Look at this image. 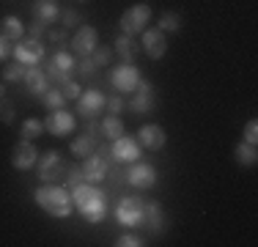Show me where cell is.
Masks as SVG:
<instances>
[{
    "label": "cell",
    "mask_w": 258,
    "mask_h": 247,
    "mask_svg": "<svg viewBox=\"0 0 258 247\" xmlns=\"http://www.w3.org/2000/svg\"><path fill=\"white\" fill-rule=\"evenodd\" d=\"M6 96V88H3V83H0V99H3Z\"/></svg>",
    "instance_id": "ee69618b"
},
{
    "label": "cell",
    "mask_w": 258,
    "mask_h": 247,
    "mask_svg": "<svg viewBox=\"0 0 258 247\" xmlns=\"http://www.w3.org/2000/svg\"><path fill=\"white\" fill-rule=\"evenodd\" d=\"M0 33L9 41H20V39H25V25H22V20H17V17H3L0 20Z\"/></svg>",
    "instance_id": "cb8c5ba5"
},
{
    "label": "cell",
    "mask_w": 258,
    "mask_h": 247,
    "mask_svg": "<svg viewBox=\"0 0 258 247\" xmlns=\"http://www.w3.org/2000/svg\"><path fill=\"white\" fill-rule=\"evenodd\" d=\"M80 168H83V176H85V181H88V184H99V181L107 178L110 165H107V159H104V157L96 154V157H85Z\"/></svg>",
    "instance_id": "e0dca14e"
},
{
    "label": "cell",
    "mask_w": 258,
    "mask_h": 247,
    "mask_svg": "<svg viewBox=\"0 0 258 247\" xmlns=\"http://www.w3.org/2000/svg\"><path fill=\"white\" fill-rule=\"evenodd\" d=\"M85 181V176H83V168H77V165H69L66 168V187H80V184Z\"/></svg>",
    "instance_id": "d6a6232c"
},
{
    "label": "cell",
    "mask_w": 258,
    "mask_h": 247,
    "mask_svg": "<svg viewBox=\"0 0 258 247\" xmlns=\"http://www.w3.org/2000/svg\"><path fill=\"white\" fill-rule=\"evenodd\" d=\"M36 203L52 217H69L72 214V193L58 184H47V187L36 190Z\"/></svg>",
    "instance_id": "7a4b0ae2"
},
{
    "label": "cell",
    "mask_w": 258,
    "mask_h": 247,
    "mask_svg": "<svg viewBox=\"0 0 258 247\" xmlns=\"http://www.w3.org/2000/svg\"><path fill=\"white\" fill-rule=\"evenodd\" d=\"M244 140H247V143H258V121L255 118H250L247 124H244Z\"/></svg>",
    "instance_id": "8d00e7d4"
},
{
    "label": "cell",
    "mask_w": 258,
    "mask_h": 247,
    "mask_svg": "<svg viewBox=\"0 0 258 247\" xmlns=\"http://www.w3.org/2000/svg\"><path fill=\"white\" fill-rule=\"evenodd\" d=\"M124 107H126V102H124V96H121V94L110 96V99H107V104H104V110H110V115H118Z\"/></svg>",
    "instance_id": "836d02e7"
},
{
    "label": "cell",
    "mask_w": 258,
    "mask_h": 247,
    "mask_svg": "<svg viewBox=\"0 0 258 247\" xmlns=\"http://www.w3.org/2000/svg\"><path fill=\"white\" fill-rule=\"evenodd\" d=\"M104 104H107V96L102 91H85L77 99V113L83 118H99L104 113Z\"/></svg>",
    "instance_id": "7c38bea8"
},
{
    "label": "cell",
    "mask_w": 258,
    "mask_h": 247,
    "mask_svg": "<svg viewBox=\"0 0 258 247\" xmlns=\"http://www.w3.org/2000/svg\"><path fill=\"white\" fill-rule=\"evenodd\" d=\"M140 52V44L135 41V36H124L121 33L118 39H115V55H118L121 60H135Z\"/></svg>",
    "instance_id": "603a6c76"
},
{
    "label": "cell",
    "mask_w": 258,
    "mask_h": 247,
    "mask_svg": "<svg viewBox=\"0 0 258 247\" xmlns=\"http://www.w3.org/2000/svg\"><path fill=\"white\" fill-rule=\"evenodd\" d=\"M33 17L39 22H55V20H60V6H58V0H36L33 3Z\"/></svg>",
    "instance_id": "44dd1931"
},
{
    "label": "cell",
    "mask_w": 258,
    "mask_h": 247,
    "mask_svg": "<svg viewBox=\"0 0 258 247\" xmlns=\"http://www.w3.org/2000/svg\"><path fill=\"white\" fill-rule=\"evenodd\" d=\"M14 58L20 60L22 66H39L44 60V44L41 39H20L14 44Z\"/></svg>",
    "instance_id": "ba28073f"
},
{
    "label": "cell",
    "mask_w": 258,
    "mask_h": 247,
    "mask_svg": "<svg viewBox=\"0 0 258 247\" xmlns=\"http://www.w3.org/2000/svg\"><path fill=\"white\" fill-rule=\"evenodd\" d=\"M77 22H80V14H77L75 9H66V11H60V25H63L66 30H69V28H75Z\"/></svg>",
    "instance_id": "d590c367"
},
{
    "label": "cell",
    "mask_w": 258,
    "mask_h": 247,
    "mask_svg": "<svg viewBox=\"0 0 258 247\" xmlns=\"http://www.w3.org/2000/svg\"><path fill=\"white\" fill-rule=\"evenodd\" d=\"M96 151V140L91 138V135H80V138H75L72 140V154L75 157H80V159H85V157H91V154Z\"/></svg>",
    "instance_id": "d4e9b609"
},
{
    "label": "cell",
    "mask_w": 258,
    "mask_h": 247,
    "mask_svg": "<svg viewBox=\"0 0 258 247\" xmlns=\"http://www.w3.org/2000/svg\"><path fill=\"white\" fill-rule=\"evenodd\" d=\"M96 69H99V66L94 64V58H91V55H85V58L80 60V64H75V72L80 74V77H94Z\"/></svg>",
    "instance_id": "1f68e13d"
},
{
    "label": "cell",
    "mask_w": 258,
    "mask_h": 247,
    "mask_svg": "<svg viewBox=\"0 0 258 247\" xmlns=\"http://www.w3.org/2000/svg\"><path fill=\"white\" fill-rule=\"evenodd\" d=\"M41 102H44L47 110H63L66 107V96L60 88H47L44 94H41Z\"/></svg>",
    "instance_id": "4316f807"
},
{
    "label": "cell",
    "mask_w": 258,
    "mask_h": 247,
    "mask_svg": "<svg viewBox=\"0 0 258 247\" xmlns=\"http://www.w3.org/2000/svg\"><path fill=\"white\" fill-rule=\"evenodd\" d=\"M233 159H236V165H242V168H253L258 162V148L253 143H247V140H239L236 148H233Z\"/></svg>",
    "instance_id": "7402d4cb"
},
{
    "label": "cell",
    "mask_w": 258,
    "mask_h": 247,
    "mask_svg": "<svg viewBox=\"0 0 258 247\" xmlns=\"http://www.w3.org/2000/svg\"><path fill=\"white\" fill-rule=\"evenodd\" d=\"M102 135L107 140H115V138H121V135H124V121L118 118V115H107V118L102 121Z\"/></svg>",
    "instance_id": "484cf974"
},
{
    "label": "cell",
    "mask_w": 258,
    "mask_h": 247,
    "mask_svg": "<svg viewBox=\"0 0 258 247\" xmlns=\"http://www.w3.org/2000/svg\"><path fill=\"white\" fill-rule=\"evenodd\" d=\"M159 30H162V33H173V30H179L181 28V17L176 14V11H162V14H159V25H157Z\"/></svg>",
    "instance_id": "83f0119b"
},
{
    "label": "cell",
    "mask_w": 258,
    "mask_h": 247,
    "mask_svg": "<svg viewBox=\"0 0 258 247\" xmlns=\"http://www.w3.org/2000/svg\"><path fill=\"white\" fill-rule=\"evenodd\" d=\"M63 39H66V28H55V30H50V41H55V44H60Z\"/></svg>",
    "instance_id": "7bdbcfd3"
},
{
    "label": "cell",
    "mask_w": 258,
    "mask_h": 247,
    "mask_svg": "<svg viewBox=\"0 0 258 247\" xmlns=\"http://www.w3.org/2000/svg\"><path fill=\"white\" fill-rule=\"evenodd\" d=\"M39 178L44 184H58L66 178V162L60 151H44V157H39Z\"/></svg>",
    "instance_id": "8992f818"
},
{
    "label": "cell",
    "mask_w": 258,
    "mask_h": 247,
    "mask_svg": "<svg viewBox=\"0 0 258 247\" xmlns=\"http://www.w3.org/2000/svg\"><path fill=\"white\" fill-rule=\"evenodd\" d=\"M60 91H63L66 99H80V94H83V91H80V85L72 83V80H69V83H63V88H60Z\"/></svg>",
    "instance_id": "f35d334b"
},
{
    "label": "cell",
    "mask_w": 258,
    "mask_h": 247,
    "mask_svg": "<svg viewBox=\"0 0 258 247\" xmlns=\"http://www.w3.org/2000/svg\"><path fill=\"white\" fill-rule=\"evenodd\" d=\"M140 49H143L151 60H159V58H165V52H168V39H165V33L159 28H146Z\"/></svg>",
    "instance_id": "4fadbf2b"
},
{
    "label": "cell",
    "mask_w": 258,
    "mask_h": 247,
    "mask_svg": "<svg viewBox=\"0 0 258 247\" xmlns=\"http://www.w3.org/2000/svg\"><path fill=\"white\" fill-rule=\"evenodd\" d=\"M140 80H143V74L135 66V60H121V64L113 66V72H110V85H113L118 94H132Z\"/></svg>",
    "instance_id": "3957f363"
},
{
    "label": "cell",
    "mask_w": 258,
    "mask_h": 247,
    "mask_svg": "<svg viewBox=\"0 0 258 247\" xmlns=\"http://www.w3.org/2000/svg\"><path fill=\"white\" fill-rule=\"evenodd\" d=\"M25 85H28V91L33 96H41L47 88H50V77H47L44 72L39 69V66H28V72H25Z\"/></svg>",
    "instance_id": "ffe728a7"
},
{
    "label": "cell",
    "mask_w": 258,
    "mask_h": 247,
    "mask_svg": "<svg viewBox=\"0 0 258 247\" xmlns=\"http://www.w3.org/2000/svg\"><path fill=\"white\" fill-rule=\"evenodd\" d=\"M91 58H94L96 66H107L110 64V47H99V44H96V49L91 52Z\"/></svg>",
    "instance_id": "e575fe53"
},
{
    "label": "cell",
    "mask_w": 258,
    "mask_h": 247,
    "mask_svg": "<svg viewBox=\"0 0 258 247\" xmlns=\"http://www.w3.org/2000/svg\"><path fill=\"white\" fill-rule=\"evenodd\" d=\"M151 22V6L149 3H135L132 9H126L124 14H121V33L124 36H135V33H143L146 28H149Z\"/></svg>",
    "instance_id": "277c9868"
},
{
    "label": "cell",
    "mask_w": 258,
    "mask_h": 247,
    "mask_svg": "<svg viewBox=\"0 0 258 247\" xmlns=\"http://www.w3.org/2000/svg\"><path fill=\"white\" fill-rule=\"evenodd\" d=\"M143 225L149 228L151 233H162L165 231V212L159 203H146L143 209Z\"/></svg>",
    "instance_id": "d6986e66"
},
{
    "label": "cell",
    "mask_w": 258,
    "mask_h": 247,
    "mask_svg": "<svg viewBox=\"0 0 258 247\" xmlns=\"http://www.w3.org/2000/svg\"><path fill=\"white\" fill-rule=\"evenodd\" d=\"M99 44V33H96V28H91V25H80L75 39H72V49L80 55V58H85V55H91Z\"/></svg>",
    "instance_id": "2e32d148"
},
{
    "label": "cell",
    "mask_w": 258,
    "mask_h": 247,
    "mask_svg": "<svg viewBox=\"0 0 258 247\" xmlns=\"http://www.w3.org/2000/svg\"><path fill=\"white\" fill-rule=\"evenodd\" d=\"M72 203H75L77 212L88 222H102L104 217H107V201H104V193L96 190L94 184H88V181H83L80 187L72 190Z\"/></svg>",
    "instance_id": "6da1fadb"
},
{
    "label": "cell",
    "mask_w": 258,
    "mask_h": 247,
    "mask_svg": "<svg viewBox=\"0 0 258 247\" xmlns=\"http://www.w3.org/2000/svg\"><path fill=\"white\" fill-rule=\"evenodd\" d=\"M75 127H77V121L66 107L63 110H52V113L44 118V129L50 135H55V138H66L69 132H75Z\"/></svg>",
    "instance_id": "8fae6325"
},
{
    "label": "cell",
    "mask_w": 258,
    "mask_h": 247,
    "mask_svg": "<svg viewBox=\"0 0 258 247\" xmlns=\"http://www.w3.org/2000/svg\"><path fill=\"white\" fill-rule=\"evenodd\" d=\"M44 28H47L44 22H39V20H36V22H33V25H30V28L25 30V33L30 36V39H41V36H44Z\"/></svg>",
    "instance_id": "60d3db41"
},
{
    "label": "cell",
    "mask_w": 258,
    "mask_h": 247,
    "mask_svg": "<svg viewBox=\"0 0 258 247\" xmlns=\"http://www.w3.org/2000/svg\"><path fill=\"white\" fill-rule=\"evenodd\" d=\"M36 162H39V148L33 146V140H20L11 151V165L17 170H30Z\"/></svg>",
    "instance_id": "9a60e30c"
},
{
    "label": "cell",
    "mask_w": 258,
    "mask_h": 247,
    "mask_svg": "<svg viewBox=\"0 0 258 247\" xmlns=\"http://www.w3.org/2000/svg\"><path fill=\"white\" fill-rule=\"evenodd\" d=\"M25 72H28V66H22L20 60H17V64H11L3 69V80L6 83H20V80H25Z\"/></svg>",
    "instance_id": "f546056e"
},
{
    "label": "cell",
    "mask_w": 258,
    "mask_h": 247,
    "mask_svg": "<svg viewBox=\"0 0 258 247\" xmlns=\"http://www.w3.org/2000/svg\"><path fill=\"white\" fill-rule=\"evenodd\" d=\"M154 104H157L154 85H151L149 80H140L138 88L132 91V99H129V110H132V113H138V115H143V113H151V110H154Z\"/></svg>",
    "instance_id": "9c48e42d"
},
{
    "label": "cell",
    "mask_w": 258,
    "mask_h": 247,
    "mask_svg": "<svg viewBox=\"0 0 258 247\" xmlns=\"http://www.w3.org/2000/svg\"><path fill=\"white\" fill-rule=\"evenodd\" d=\"M11 44H14V41H9L3 33H0V60H6L11 52H14V47H11Z\"/></svg>",
    "instance_id": "ab89813d"
},
{
    "label": "cell",
    "mask_w": 258,
    "mask_h": 247,
    "mask_svg": "<svg viewBox=\"0 0 258 247\" xmlns=\"http://www.w3.org/2000/svg\"><path fill=\"white\" fill-rule=\"evenodd\" d=\"M165 129L159 127V124H146V127H140L138 132V143L143 148H149V151H159V148L165 146Z\"/></svg>",
    "instance_id": "ac0fdd59"
},
{
    "label": "cell",
    "mask_w": 258,
    "mask_h": 247,
    "mask_svg": "<svg viewBox=\"0 0 258 247\" xmlns=\"http://www.w3.org/2000/svg\"><path fill=\"white\" fill-rule=\"evenodd\" d=\"M41 132H44V121L41 118H25V124H22V140H36Z\"/></svg>",
    "instance_id": "f1b7e54d"
},
{
    "label": "cell",
    "mask_w": 258,
    "mask_h": 247,
    "mask_svg": "<svg viewBox=\"0 0 258 247\" xmlns=\"http://www.w3.org/2000/svg\"><path fill=\"white\" fill-rule=\"evenodd\" d=\"M72 72H75V58H72L69 52H55L52 58H50V64H47V69L44 74L50 77V83H69V77H72Z\"/></svg>",
    "instance_id": "52a82bcc"
},
{
    "label": "cell",
    "mask_w": 258,
    "mask_h": 247,
    "mask_svg": "<svg viewBox=\"0 0 258 247\" xmlns=\"http://www.w3.org/2000/svg\"><path fill=\"white\" fill-rule=\"evenodd\" d=\"M14 118H17V107H14V102L11 99H0V121L3 124H14Z\"/></svg>",
    "instance_id": "4dcf8cb0"
},
{
    "label": "cell",
    "mask_w": 258,
    "mask_h": 247,
    "mask_svg": "<svg viewBox=\"0 0 258 247\" xmlns=\"http://www.w3.org/2000/svg\"><path fill=\"white\" fill-rule=\"evenodd\" d=\"M110 154H113L115 162L121 165H132L140 159V143L135 138H129V135H121V138L113 140V148H110Z\"/></svg>",
    "instance_id": "30bf717a"
},
{
    "label": "cell",
    "mask_w": 258,
    "mask_h": 247,
    "mask_svg": "<svg viewBox=\"0 0 258 247\" xmlns=\"http://www.w3.org/2000/svg\"><path fill=\"white\" fill-rule=\"evenodd\" d=\"M143 209H146V201L138 195H124L115 206V220L121 222L124 228H138L143 225Z\"/></svg>",
    "instance_id": "5b68a950"
},
{
    "label": "cell",
    "mask_w": 258,
    "mask_h": 247,
    "mask_svg": "<svg viewBox=\"0 0 258 247\" xmlns=\"http://www.w3.org/2000/svg\"><path fill=\"white\" fill-rule=\"evenodd\" d=\"M126 181L132 184V187H138V190H151L157 184V170H154V165H149V162H132V168H129L126 173Z\"/></svg>",
    "instance_id": "5bb4252c"
},
{
    "label": "cell",
    "mask_w": 258,
    "mask_h": 247,
    "mask_svg": "<svg viewBox=\"0 0 258 247\" xmlns=\"http://www.w3.org/2000/svg\"><path fill=\"white\" fill-rule=\"evenodd\" d=\"M83 132L85 135H91V138H99V135H102V129H99V124H96L94 118H85V129H83Z\"/></svg>",
    "instance_id": "b9f144b4"
},
{
    "label": "cell",
    "mask_w": 258,
    "mask_h": 247,
    "mask_svg": "<svg viewBox=\"0 0 258 247\" xmlns=\"http://www.w3.org/2000/svg\"><path fill=\"white\" fill-rule=\"evenodd\" d=\"M118 247H143L146 242L140 236H135V233H124V236H118V242H115Z\"/></svg>",
    "instance_id": "74e56055"
}]
</instances>
